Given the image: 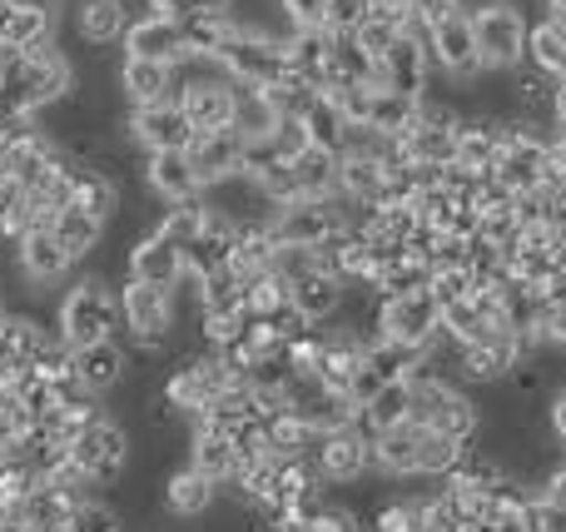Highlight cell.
Segmentation results:
<instances>
[{"label": "cell", "instance_id": "1", "mask_svg": "<svg viewBox=\"0 0 566 532\" xmlns=\"http://www.w3.org/2000/svg\"><path fill=\"white\" fill-rule=\"evenodd\" d=\"M175 324H179V294L175 284H139L125 279L119 284V328L139 354L159 358L175 348Z\"/></svg>", "mask_w": 566, "mask_h": 532}, {"label": "cell", "instance_id": "2", "mask_svg": "<svg viewBox=\"0 0 566 532\" xmlns=\"http://www.w3.org/2000/svg\"><path fill=\"white\" fill-rule=\"evenodd\" d=\"M55 334L65 348L115 338L119 334V289H109V279H99V274H80L55 309Z\"/></svg>", "mask_w": 566, "mask_h": 532}, {"label": "cell", "instance_id": "3", "mask_svg": "<svg viewBox=\"0 0 566 532\" xmlns=\"http://www.w3.org/2000/svg\"><path fill=\"white\" fill-rule=\"evenodd\" d=\"M527 10L522 0H482L472 6V35H478V55L488 75H507L527 60Z\"/></svg>", "mask_w": 566, "mask_h": 532}, {"label": "cell", "instance_id": "4", "mask_svg": "<svg viewBox=\"0 0 566 532\" xmlns=\"http://www.w3.org/2000/svg\"><path fill=\"white\" fill-rule=\"evenodd\" d=\"M219 65H224V75L234 80V85H279L283 75H289V35H274V30L264 25H239V35L229 40L224 50H219Z\"/></svg>", "mask_w": 566, "mask_h": 532}, {"label": "cell", "instance_id": "5", "mask_svg": "<svg viewBox=\"0 0 566 532\" xmlns=\"http://www.w3.org/2000/svg\"><path fill=\"white\" fill-rule=\"evenodd\" d=\"M229 384H239V378L219 364L214 348L199 344L195 354H185L175 368H169V378H165V388H159V394L175 404V414L185 418V424H195V418H205V408L214 404Z\"/></svg>", "mask_w": 566, "mask_h": 532}, {"label": "cell", "instance_id": "6", "mask_svg": "<svg viewBox=\"0 0 566 532\" xmlns=\"http://www.w3.org/2000/svg\"><path fill=\"white\" fill-rule=\"evenodd\" d=\"M442 334V304L432 289H402V294L378 299V319H373V338H392L408 348H428Z\"/></svg>", "mask_w": 566, "mask_h": 532}, {"label": "cell", "instance_id": "7", "mask_svg": "<svg viewBox=\"0 0 566 532\" xmlns=\"http://www.w3.org/2000/svg\"><path fill=\"white\" fill-rule=\"evenodd\" d=\"M308 458L318 463V473L328 488H353L373 473V434L353 418V424L318 434V444H313Z\"/></svg>", "mask_w": 566, "mask_h": 532}, {"label": "cell", "instance_id": "8", "mask_svg": "<svg viewBox=\"0 0 566 532\" xmlns=\"http://www.w3.org/2000/svg\"><path fill=\"white\" fill-rule=\"evenodd\" d=\"M428 50H432V65L452 80V85H472V80L488 75L478 55V35H472V10H452L442 15L438 25H428Z\"/></svg>", "mask_w": 566, "mask_h": 532}, {"label": "cell", "instance_id": "9", "mask_svg": "<svg viewBox=\"0 0 566 532\" xmlns=\"http://www.w3.org/2000/svg\"><path fill=\"white\" fill-rule=\"evenodd\" d=\"M432 70H438V65H432L428 35H412V30H402V35L392 40V45L382 50L378 60H373V85L422 100V95H428V85H432Z\"/></svg>", "mask_w": 566, "mask_h": 532}, {"label": "cell", "instance_id": "10", "mask_svg": "<svg viewBox=\"0 0 566 532\" xmlns=\"http://www.w3.org/2000/svg\"><path fill=\"white\" fill-rule=\"evenodd\" d=\"M70 458H75L80 468H90L99 488H115L129 468V434L105 414V418H95V424L80 428L75 444H70Z\"/></svg>", "mask_w": 566, "mask_h": 532}, {"label": "cell", "instance_id": "11", "mask_svg": "<svg viewBox=\"0 0 566 532\" xmlns=\"http://www.w3.org/2000/svg\"><path fill=\"white\" fill-rule=\"evenodd\" d=\"M343 195L333 199H293V205H279L269 215V234L279 244H323L333 229H343Z\"/></svg>", "mask_w": 566, "mask_h": 532}, {"label": "cell", "instance_id": "12", "mask_svg": "<svg viewBox=\"0 0 566 532\" xmlns=\"http://www.w3.org/2000/svg\"><path fill=\"white\" fill-rule=\"evenodd\" d=\"M185 155H189V165H195V175H199V185H205V189H214V185H224V179L244 175V135H239L234 125L195 129V139H189Z\"/></svg>", "mask_w": 566, "mask_h": 532}, {"label": "cell", "instance_id": "13", "mask_svg": "<svg viewBox=\"0 0 566 532\" xmlns=\"http://www.w3.org/2000/svg\"><path fill=\"white\" fill-rule=\"evenodd\" d=\"M15 264H20V274H25V284L55 289L60 279L75 269V259H70V249L60 244L50 225H30L25 234L15 239Z\"/></svg>", "mask_w": 566, "mask_h": 532}, {"label": "cell", "instance_id": "14", "mask_svg": "<svg viewBox=\"0 0 566 532\" xmlns=\"http://www.w3.org/2000/svg\"><path fill=\"white\" fill-rule=\"evenodd\" d=\"M119 45H125V55L169 60V65L195 60V55H189V45H185V20H179V15H159V10L129 20V30H125V40H119Z\"/></svg>", "mask_w": 566, "mask_h": 532}, {"label": "cell", "instance_id": "15", "mask_svg": "<svg viewBox=\"0 0 566 532\" xmlns=\"http://www.w3.org/2000/svg\"><path fill=\"white\" fill-rule=\"evenodd\" d=\"M129 139L139 149H189L195 139V125H189L185 105L179 100H165V105H139L129 109Z\"/></svg>", "mask_w": 566, "mask_h": 532}, {"label": "cell", "instance_id": "16", "mask_svg": "<svg viewBox=\"0 0 566 532\" xmlns=\"http://www.w3.org/2000/svg\"><path fill=\"white\" fill-rule=\"evenodd\" d=\"M125 279H139V284H185V249L169 244L159 229H149L145 239H135L125 254Z\"/></svg>", "mask_w": 566, "mask_h": 532}, {"label": "cell", "instance_id": "17", "mask_svg": "<svg viewBox=\"0 0 566 532\" xmlns=\"http://www.w3.org/2000/svg\"><path fill=\"white\" fill-rule=\"evenodd\" d=\"M70 368H75V378L90 388V394L105 398L109 388L125 384V374H129V348L119 344V338H95V344L70 348Z\"/></svg>", "mask_w": 566, "mask_h": 532}, {"label": "cell", "instance_id": "18", "mask_svg": "<svg viewBox=\"0 0 566 532\" xmlns=\"http://www.w3.org/2000/svg\"><path fill=\"white\" fill-rule=\"evenodd\" d=\"M119 90H125L129 105H165L179 100V65L169 60H145V55H125L119 65Z\"/></svg>", "mask_w": 566, "mask_h": 532}, {"label": "cell", "instance_id": "19", "mask_svg": "<svg viewBox=\"0 0 566 532\" xmlns=\"http://www.w3.org/2000/svg\"><path fill=\"white\" fill-rule=\"evenodd\" d=\"M189 463H195L205 478H214L219 488H229V483H234V473H239L234 434H224V428L195 418V424H189Z\"/></svg>", "mask_w": 566, "mask_h": 532}, {"label": "cell", "instance_id": "20", "mask_svg": "<svg viewBox=\"0 0 566 532\" xmlns=\"http://www.w3.org/2000/svg\"><path fill=\"white\" fill-rule=\"evenodd\" d=\"M55 40V10L50 0H15L0 15V50H40Z\"/></svg>", "mask_w": 566, "mask_h": 532}, {"label": "cell", "instance_id": "21", "mask_svg": "<svg viewBox=\"0 0 566 532\" xmlns=\"http://www.w3.org/2000/svg\"><path fill=\"white\" fill-rule=\"evenodd\" d=\"M418 444H422L418 418L373 434V473L378 478H418Z\"/></svg>", "mask_w": 566, "mask_h": 532}, {"label": "cell", "instance_id": "22", "mask_svg": "<svg viewBox=\"0 0 566 532\" xmlns=\"http://www.w3.org/2000/svg\"><path fill=\"white\" fill-rule=\"evenodd\" d=\"M145 179H149V189H155L165 205H175V199H195V195H205V185H199V175H195V165H189V155L185 149H149V159H145Z\"/></svg>", "mask_w": 566, "mask_h": 532}, {"label": "cell", "instance_id": "23", "mask_svg": "<svg viewBox=\"0 0 566 532\" xmlns=\"http://www.w3.org/2000/svg\"><path fill=\"white\" fill-rule=\"evenodd\" d=\"M219 493H224V488H219L214 478L199 473L195 463L175 468V473L165 478V508L175 518H189V523H195V518H209V508L219 503Z\"/></svg>", "mask_w": 566, "mask_h": 532}, {"label": "cell", "instance_id": "24", "mask_svg": "<svg viewBox=\"0 0 566 532\" xmlns=\"http://www.w3.org/2000/svg\"><path fill=\"white\" fill-rule=\"evenodd\" d=\"M343 299H348V284L328 269H308L303 279H293V304L313 319V324H328V319L343 314Z\"/></svg>", "mask_w": 566, "mask_h": 532}, {"label": "cell", "instance_id": "25", "mask_svg": "<svg viewBox=\"0 0 566 532\" xmlns=\"http://www.w3.org/2000/svg\"><path fill=\"white\" fill-rule=\"evenodd\" d=\"M55 338H60L55 324H45V319L6 314V328H0V358H10V364H35V358L45 354Z\"/></svg>", "mask_w": 566, "mask_h": 532}, {"label": "cell", "instance_id": "26", "mask_svg": "<svg viewBox=\"0 0 566 532\" xmlns=\"http://www.w3.org/2000/svg\"><path fill=\"white\" fill-rule=\"evenodd\" d=\"M75 30L85 45H119L129 30L125 0H75Z\"/></svg>", "mask_w": 566, "mask_h": 532}, {"label": "cell", "instance_id": "27", "mask_svg": "<svg viewBox=\"0 0 566 532\" xmlns=\"http://www.w3.org/2000/svg\"><path fill=\"white\" fill-rule=\"evenodd\" d=\"M293 169V185H298V199H333L338 195V155L333 149H298V155L289 159Z\"/></svg>", "mask_w": 566, "mask_h": 532}, {"label": "cell", "instance_id": "28", "mask_svg": "<svg viewBox=\"0 0 566 532\" xmlns=\"http://www.w3.org/2000/svg\"><path fill=\"white\" fill-rule=\"evenodd\" d=\"M70 205L90 209L95 219H109L119 209L115 175H109L105 165H95V159H80V165H75V195H70Z\"/></svg>", "mask_w": 566, "mask_h": 532}, {"label": "cell", "instance_id": "29", "mask_svg": "<svg viewBox=\"0 0 566 532\" xmlns=\"http://www.w3.org/2000/svg\"><path fill=\"white\" fill-rule=\"evenodd\" d=\"M298 125L308 129V145L333 149V155H338L343 139H348V115L338 109V100H333L328 90H318V95L308 100V109L298 115Z\"/></svg>", "mask_w": 566, "mask_h": 532}, {"label": "cell", "instance_id": "30", "mask_svg": "<svg viewBox=\"0 0 566 532\" xmlns=\"http://www.w3.org/2000/svg\"><path fill=\"white\" fill-rule=\"evenodd\" d=\"M412 418V384L408 378H392V384H382L378 394L363 404L358 424L368 428V434H382V428H398Z\"/></svg>", "mask_w": 566, "mask_h": 532}, {"label": "cell", "instance_id": "31", "mask_svg": "<svg viewBox=\"0 0 566 532\" xmlns=\"http://www.w3.org/2000/svg\"><path fill=\"white\" fill-rule=\"evenodd\" d=\"M50 229H55V239L70 249V259H85V254H95L99 249V239H105V219H95L90 209H80V205H65L55 219H50Z\"/></svg>", "mask_w": 566, "mask_h": 532}, {"label": "cell", "instance_id": "32", "mask_svg": "<svg viewBox=\"0 0 566 532\" xmlns=\"http://www.w3.org/2000/svg\"><path fill=\"white\" fill-rule=\"evenodd\" d=\"M195 299H199V314H249L244 309V279L234 269H214V274L195 279Z\"/></svg>", "mask_w": 566, "mask_h": 532}, {"label": "cell", "instance_id": "33", "mask_svg": "<svg viewBox=\"0 0 566 532\" xmlns=\"http://www.w3.org/2000/svg\"><path fill=\"white\" fill-rule=\"evenodd\" d=\"M279 105L269 100V90H259V85H239V100H234V129L244 139H264V135H274L279 129Z\"/></svg>", "mask_w": 566, "mask_h": 532}, {"label": "cell", "instance_id": "34", "mask_svg": "<svg viewBox=\"0 0 566 532\" xmlns=\"http://www.w3.org/2000/svg\"><path fill=\"white\" fill-rule=\"evenodd\" d=\"M70 508H75V498L60 493V488L45 478V483H40L35 493H30L25 503H20V523L35 528V532H55V528H65Z\"/></svg>", "mask_w": 566, "mask_h": 532}, {"label": "cell", "instance_id": "35", "mask_svg": "<svg viewBox=\"0 0 566 532\" xmlns=\"http://www.w3.org/2000/svg\"><path fill=\"white\" fill-rule=\"evenodd\" d=\"M264 438H269V448L283 458H303V453H313V444H318V428H308L298 414H274V418H264Z\"/></svg>", "mask_w": 566, "mask_h": 532}, {"label": "cell", "instance_id": "36", "mask_svg": "<svg viewBox=\"0 0 566 532\" xmlns=\"http://www.w3.org/2000/svg\"><path fill=\"white\" fill-rule=\"evenodd\" d=\"M205 215H209V199H205V195H195V199H175V205L165 209V219H159L155 229L169 239V244L185 249L189 239H195L199 229H205Z\"/></svg>", "mask_w": 566, "mask_h": 532}, {"label": "cell", "instance_id": "37", "mask_svg": "<svg viewBox=\"0 0 566 532\" xmlns=\"http://www.w3.org/2000/svg\"><path fill=\"white\" fill-rule=\"evenodd\" d=\"M293 299V284L283 274H274V269H264V274H254V279H244V309L254 319H269L274 309H283Z\"/></svg>", "mask_w": 566, "mask_h": 532}, {"label": "cell", "instance_id": "38", "mask_svg": "<svg viewBox=\"0 0 566 532\" xmlns=\"http://www.w3.org/2000/svg\"><path fill=\"white\" fill-rule=\"evenodd\" d=\"M462 458V438H448L438 428H422L418 444V478H448V468Z\"/></svg>", "mask_w": 566, "mask_h": 532}, {"label": "cell", "instance_id": "39", "mask_svg": "<svg viewBox=\"0 0 566 532\" xmlns=\"http://www.w3.org/2000/svg\"><path fill=\"white\" fill-rule=\"evenodd\" d=\"M65 532H125V518H119L115 503H105V493L80 498L65 518Z\"/></svg>", "mask_w": 566, "mask_h": 532}, {"label": "cell", "instance_id": "40", "mask_svg": "<svg viewBox=\"0 0 566 532\" xmlns=\"http://www.w3.org/2000/svg\"><path fill=\"white\" fill-rule=\"evenodd\" d=\"M522 528L527 532H566V508L557 503V498L547 493H532L527 503H522Z\"/></svg>", "mask_w": 566, "mask_h": 532}, {"label": "cell", "instance_id": "41", "mask_svg": "<svg viewBox=\"0 0 566 532\" xmlns=\"http://www.w3.org/2000/svg\"><path fill=\"white\" fill-rule=\"evenodd\" d=\"M368 20V0H328L323 6V30L328 35H353Z\"/></svg>", "mask_w": 566, "mask_h": 532}, {"label": "cell", "instance_id": "42", "mask_svg": "<svg viewBox=\"0 0 566 532\" xmlns=\"http://www.w3.org/2000/svg\"><path fill=\"white\" fill-rule=\"evenodd\" d=\"M323 6H328V0H279V10H283V20H289V30H313V25H323Z\"/></svg>", "mask_w": 566, "mask_h": 532}, {"label": "cell", "instance_id": "43", "mask_svg": "<svg viewBox=\"0 0 566 532\" xmlns=\"http://www.w3.org/2000/svg\"><path fill=\"white\" fill-rule=\"evenodd\" d=\"M353 40H358V50H368V55L378 60L382 50H388L392 40H398V30H392V25H382V20H373V15H368L358 30H353Z\"/></svg>", "mask_w": 566, "mask_h": 532}, {"label": "cell", "instance_id": "44", "mask_svg": "<svg viewBox=\"0 0 566 532\" xmlns=\"http://www.w3.org/2000/svg\"><path fill=\"white\" fill-rule=\"evenodd\" d=\"M382 384H388V378H382V374H378V368H373V364H368V358H363V364H358V374H353V384H348V398H353V404H358V408H363V404H368V398H373V394H378V388H382Z\"/></svg>", "mask_w": 566, "mask_h": 532}, {"label": "cell", "instance_id": "45", "mask_svg": "<svg viewBox=\"0 0 566 532\" xmlns=\"http://www.w3.org/2000/svg\"><path fill=\"white\" fill-rule=\"evenodd\" d=\"M452 10H462V0H412V15H418L422 25H438L442 15H452Z\"/></svg>", "mask_w": 566, "mask_h": 532}, {"label": "cell", "instance_id": "46", "mask_svg": "<svg viewBox=\"0 0 566 532\" xmlns=\"http://www.w3.org/2000/svg\"><path fill=\"white\" fill-rule=\"evenodd\" d=\"M547 428H552V438L566 448V388H557L552 394V404H547Z\"/></svg>", "mask_w": 566, "mask_h": 532}, {"label": "cell", "instance_id": "47", "mask_svg": "<svg viewBox=\"0 0 566 532\" xmlns=\"http://www.w3.org/2000/svg\"><path fill=\"white\" fill-rule=\"evenodd\" d=\"M149 10H159V15H179V20H185L189 10H195V0H149Z\"/></svg>", "mask_w": 566, "mask_h": 532}, {"label": "cell", "instance_id": "48", "mask_svg": "<svg viewBox=\"0 0 566 532\" xmlns=\"http://www.w3.org/2000/svg\"><path fill=\"white\" fill-rule=\"evenodd\" d=\"M542 6V15H552V20H566V0H537Z\"/></svg>", "mask_w": 566, "mask_h": 532}, {"label": "cell", "instance_id": "49", "mask_svg": "<svg viewBox=\"0 0 566 532\" xmlns=\"http://www.w3.org/2000/svg\"><path fill=\"white\" fill-rule=\"evenodd\" d=\"M195 10H234V0H195Z\"/></svg>", "mask_w": 566, "mask_h": 532}, {"label": "cell", "instance_id": "50", "mask_svg": "<svg viewBox=\"0 0 566 532\" xmlns=\"http://www.w3.org/2000/svg\"><path fill=\"white\" fill-rule=\"evenodd\" d=\"M274 532H308V523H279Z\"/></svg>", "mask_w": 566, "mask_h": 532}, {"label": "cell", "instance_id": "51", "mask_svg": "<svg viewBox=\"0 0 566 532\" xmlns=\"http://www.w3.org/2000/svg\"><path fill=\"white\" fill-rule=\"evenodd\" d=\"M10 6H15V0H0V15H6V10H10Z\"/></svg>", "mask_w": 566, "mask_h": 532}, {"label": "cell", "instance_id": "52", "mask_svg": "<svg viewBox=\"0 0 566 532\" xmlns=\"http://www.w3.org/2000/svg\"><path fill=\"white\" fill-rule=\"evenodd\" d=\"M462 6H468V0H462Z\"/></svg>", "mask_w": 566, "mask_h": 532}]
</instances>
